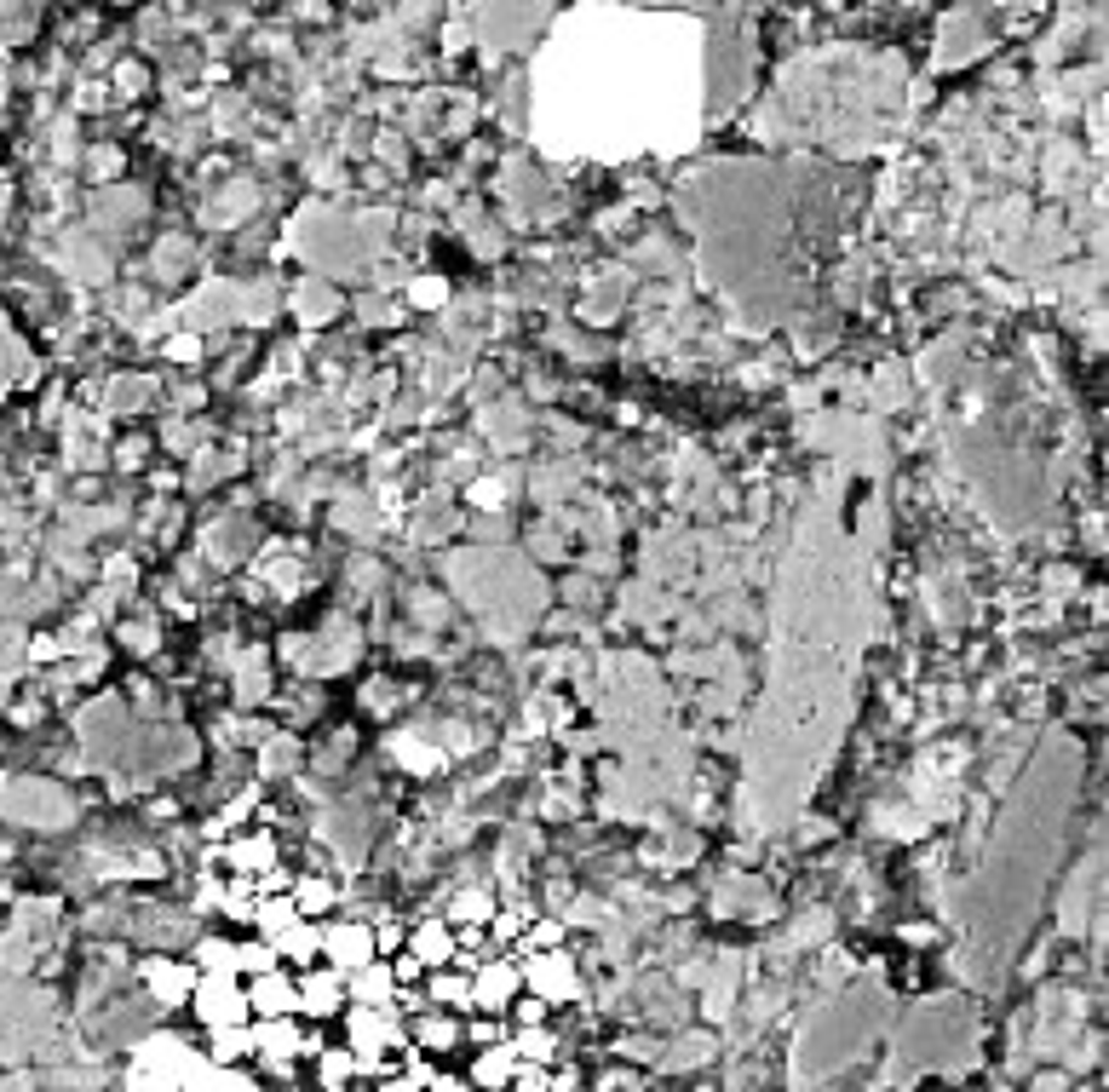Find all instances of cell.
<instances>
[{
    "instance_id": "6da1fadb",
    "label": "cell",
    "mask_w": 1109,
    "mask_h": 1092,
    "mask_svg": "<svg viewBox=\"0 0 1109 1092\" xmlns=\"http://www.w3.org/2000/svg\"><path fill=\"white\" fill-rule=\"evenodd\" d=\"M190 1001H196V1012H201V1023H207V1029H219V1023H242V1018L253 1012L248 995L236 989L231 972H201L196 989H190Z\"/></svg>"
},
{
    "instance_id": "7a4b0ae2",
    "label": "cell",
    "mask_w": 1109,
    "mask_h": 1092,
    "mask_svg": "<svg viewBox=\"0 0 1109 1092\" xmlns=\"http://www.w3.org/2000/svg\"><path fill=\"white\" fill-rule=\"evenodd\" d=\"M287 311H293L305 328H328L345 311V300H340V287L328 282V276H305V282H293V293H287Z\"/></svg>"
},
{
    "instance_id": "3957f363",
    "label": "cell",
    "mask_w": 1109,
    "mask_h": 1092,
    "mask_svg": "<svg viewBox=\"0 0 1109 1092\" xmlns=\"http://www.w3.org/2000/svg\"><path fill=\"white\" fill-rule=\"evenodd\" d=\"M231 287L236 282H207L201 293H190V300L173 311V323L184 328V334H207V328H225L231 323Z\"/></svg>"
},
{
    "instance_id": "277c9868",
    "label": "cell",
    "mask_w": 1109,
    "mask_h": 1092,
    "mask_svg": "<svg viewBox=\"0 0 1109 1092\" xmlns=\"http://www.w3.org/2000/svg\"><path fill=\"white\" fill-rule=\"evenodd\" d=\"M523 984L535 989L540 1001H575V995H581L575 960H564V954H540V960H529V967H523Z\"/></svg>"
},
{
    "instance_id": "5b68a950",
    "label": "cell",
    "mask_w": 1109,
    "mask_h": 1092,
    "mask_svg": "<svg viewBox=\"0 0 1109 1092\" xmlns=\"http://www.w3.org/2000/svg\"><path fill=\"white\" fill-rule=\"evenodd\" d=\"M276 305H282V293H276V282H270V276H253V282H236V287H231V323L265 328L270 317H276Z\"/></svg>"
},
{
    "instance_id": "8992f818",
    "label": "cell",
    "mask_w": 1109,
    "mask_h": 1092,
    "mask_svg": "<svg viewBox=\"0 0 1109 1092\" xmlns=\"http://www.w3.org/2000/svg\"><path fill=\"white\" fill-rule=\"evenodd\" d=\"M305 1035L293 1029V1018H265L259 1029H253V1053L265 1058V1064H276V1075H287V1064L300 1058Z\"/></svg>"
},
{
    "instance_id": "52a82bcc",
    "label": "cell",
    "mask_w": 1109,
    "mask_h": 1092,
    "mask_svg": "<svg viewBox=\"0 0 1109 1092\" xmlns=\"http://www.w3.org/2000/svg\"><path fill=\"white\" fill-rule=\"evenodd\" d=\"M144 984H150V995L162 1006H179V1001H190V989H196V978L201 972L196 967H184V960H144Z\"/></svg>"
},
{
    "instance_id": "ba28073f",
    "label": "cell",
    "mask_w": 1109,
    "mask_h": 1092,
    "mask_svg": "<svg viewBox=\"0 0 1109 1092\" xmlns=\"http://www.w3.org/2000/svg\"><path fill=\"white\" fill-rule=\"evenodd\" d=\"M248 1006L259 1018H293L300 1012V984H287L282 972H259V984L248 989Z\"/></svg>"
},
{
    "instance_id": "9c48e42d",
    "label": "cell",
    "mask_w": 1109,
    "mask_h": 1092,
    "mask_svg": "<svg viewBox=\"0 0 1109 1092\" xmlns=\"http://www.w3.org/2000/svg\"><path fill=\"white\" fill-rule=\"evenodd\" d=\"M323 949H328V960L340 972H357L362 960H374V931L368 926H328L323 931Z\"/></svg>"
},
{
    "instance_id": "30bf717a",
    "label": "cell",
    "mask_w": 1109,
    "mask_h": 1092,
    "mask_svg": "<svg viewBox=\"0 0 1109 1092\" xmlns=\"http://www.w3.org/2000/svg\"><path fill=\"white\" fill-rule=\"evenodd\" d=\"M345 1001V972L340 967H328V972H311L300 984V1012H311V1018H334Z\"/></svg>"
},
{
    "instance_id": "8fae6325",
    "label": "cell",
    "mask_w": 1109,
    "mask_h": 1092,
    "mask_svg": "<svg viewBox=\"0 0 1109 1092\" xmlns=\"http://www.w3.org/2000/svg\"><path fill=\"white\" fill-rule=\"evenodd\" d=\"M345 995H351V1001H362V1006H392L397 972L379 967V960H362L357 972H345Z\"/></svg>"
},
{
    "instance_id": "7c38bea8",
    "label": "cell",
    "mask_w": 1109,
    "mask_h": 1092,
    "mask_svg": "<svg viewBox=\"0 0 1109 1092\" xmlns=\"http://www.w3.org/2000/svg\"><path fill=\"white\" fill-rule=\"evenodd\" d=\"M523 989V972L518 967H506V960H489L484 972H478V984H472V1001L484 1006V1012H501L512 995Z\"/></svg>"
},
{
    "instance_id": "4fadbf2b",
    "label": "cell",
    "mask_w": 1109,
    "mask_h": 1092,
    "mask_svg": "<svg viewBox=\"0 0 1109 1092\" xmlns=\"http://www.w3.org/2000/svg\"><path fill=\"white\" fill-rule=\"evenodd\" d=\"M265 662H270V650H259V645H253L242 662H236V707H259V701H270V673H265Z\"/></svg>"
},
{
    "instance_id": "5bb4252c",
    "label": "cell",
    "mask_w": 1109,
    "mask_h": 1092,
    "mask_svg": "<svg viewBox=\"0 0 1109 1092\" xmlns=\"http://www.w3.org/2000/svg\"><path fill=\"white\" fill-rule=\"evenodd\" d=\"M242 540H248V518L207 523V535H201V558H207V564H236V558H242Z\"/></svg>"
},
{
    "instance_id": "9a60e30c",
    "label": "cell",
    "mask_w": 1109,
    "mask_h": 1092,
    "mask_svg": "<svg viewBox=\"0 0 1109 1092\" xmlns=\"http://www.w3.org/2000/svg\"><path fill=\"white\" fill-rule=\"evenodd\" d=\"M300 759H305V748L287 731H270L265 742H259V770H265V776H293Z\"/></svg>"
},
{
    "instance_id": "2e32d148",
    "label": "cell",
    "mask_w": 1109,
    "mask_h": 1092,
    "mask_svg": "<svg viewBox=\"0 0 1109 1092\" xmlns=\"http://www.w3.org/2000/svg\"><path fill=\"white\" fill-rule=\"evenodd\" d=\"M293 920H305L300 909H293V897H259V903H253V926L265 931V937H276V931H287L293 926Z\"/></svg>"
},
{
    "instance_id": "e0dca14e",
    "label": "cell",
    "mask_w": 1109,
    "mask_h": 1092,
    "mask_svg": "<svg viewBox=\"0 0 1109 1092\" xmlns=\"http://www.w3.org/2000/svg\"><path fill=\"white\" fill-rule=\"evenodd\" d=\"M270 949L287 954V960H311V954L323 949V931H317V926H305V920H293L287 931H276V937H270Z\"/></svg>"
},
{
    "instance_id": "ac0fdd59",
    "label": "cell",
    "mask_w": 1109,
    "mask_h": 1092,
    "mask_svg": "<svg viewBox=\"0 0 1109 1092\" xmlns=\"http://www.w3.org/2000/svg\"><path fill=\"white\" fill-rule=\"evenodd\" d=\"M512 1064H518V1053H512V1046H501V1040H489V1053L478 1058L472 1081H478V1087H506V1081H512Z\"/></svg>"
},
{
    "instance_id": "d6986e66",
    "label": "cell",
    "mask_w": 1109,
    "mask_h": 1092,
    "mask_svg": "<svg viewBox=\"0 0 1109 1092\" xmlns=\"http://www.w3.org/2000/svg\"><path fill=\"white\" fill-rule=\"evenodd\" d=\"M190 265H196V248H190L184 236H167L162 248H156V276H162V282H179V276H190Z\"/></svg>"
},
{
    "instance_id": "ffe728a7",
    "label": "cell",
    "mask_w": 1109,
    "mask_h": 1092,
    "mask_svg": "<svg viewBox=\"0 0 1109 1092\" xmlns=\"http://www.w3.org/2000/svg\"><path fill=\"white\" fill-rule=\"evenodd\" d=\"M392 753L409 770H420V776H437V770H443V753L426 748V742H414V736H392Z\"/></svg>"
},
{
    "instance_id": "44dd1931",
    "label": "cell",
    "mask_w": 1109,
    "mask_h": 1092,
    "mask_svg": "<svg viewBox=\"0 0 1109 1092\" xmlns=\"http://www.w3.org/2000/svg\"><path fill=\"white\" fill-rule=\"evenodd\" d=\"M225 862H231V868H242V874H265V868H276V845H270V840L231 845V851H225Z\"/></svg>"
},
{
    "instance_id": "7402d4cb",
    "label": "cell",
    "mask_w": 1109,
    "mask_h": 1092,
    "mask_svg": "<svg viewBox=\"0 0 1109 1092\" xmlns=\"http://www.w3.org/2000/svg\"><path fill=\"white\" fill-rule=\"evenodd\" d=\"M248 1053H253V1029H242V1023H219L214 1029V1058L219 1064H242Z\"/></svg>"
},
{
    "instance_id": "603a6c76",
    "label": "cell",
    "mask_w": 1109,
    "mask_h": 1092,
    "mask_svg": "<svg viewBox=\"0 0 1109 1092\" xmlns=\"http://www.w3.org/2000/svg\"><path fill=\"white\" fill-rule=\"evenodd\" d=\"M414 954H420V967H437V960H448V954H454V937H448L437 920H426V926L414 931Z\"/></svg>"
},
{
    "instance_id": "cb8c5ba5",
    "label": "cell",
    "mask_w": 1109,
    "mask_h": 1092,
    "mask_svg": "<svg viewBox=\"0 0 1109 1092\" xmlns=\"http://www.w3.org/2000/svg\"><path fill=\"white\" fill-rule=\"evenodd\" d=\"M150 397H156V380H115V386H109V409H115V414H139Z\"/></svg>"
},
{
    "instance_id": "d4e9b609",
    "label": "cell",
    "mask_w": 1109,
    "mask_h": 1092,
    "mask_svg": "<svg viewBox=\"0 0 1109 1092\" xmlns=\"http://www.w3.org/2000/svg\"><path fill=\"white\" fill-rule=\"evenodd\" d=\"M529 558H540V564H564V558H570V547H564V529H558V523H540V529H529Z\"/></svg>"
},
{
    "instance_id": "484cf974",
    "label": "cell",
    "mask_w": 1109,
    "mask_h": 1092,
    "mask_svg": "<svg viewBox=\"0 0 1109 1092\" xmlns=\"http://www.w3.org/2000/svg\"><path fill=\"white\" fill-rule=\"evenodd\" d=\"M357 1070V1058L340 1053V1046H317V1075H323V1087H345Z\"/></svg>"
},
{
    "instance_id": "4316f807",
    "label": "cell",
    "mask_w": 1109,
    "mask_h": 1092,
    "mask_svg": "<svg viewBox=\"0 0 1109 1092\" xmlns=\"http://www.w3.org/2000/svg\"><path fill=\"white\" fill-rule=\"evenodd\" d=\"M431 1001H437V1006H454V1012L478 1006V1001H472V984H465V978H454V972H437V978H431Z\"/></svg>"
},
{
    "instance_id": "83f0119b",
    "label": "cell",
    "mask_w": 1109,
    "mask_h": 1092,
    "mask_svg": "<svg viewBox=\"0 0 1109 1092\" xmlns=\"http://www.w3.org/2000/svg\"><path fill=\"white\" fill-rule=\"evenodd\" d=\"M196 967H201V972H236V943L201 937V943H196Z\"/></svg>"
},
{
    "instance_id": "f1b7e54d",
    "label": "cell",
    "mask_w": 1109,
    "mask_h": 1092,
    "mask_svg": "<svg viewBox=\"0 0 1109 1092\" xmlns=\"http://www.w3.org/2000/svg\"><path fill=\"white\" fill-rule=\"evenodd\" d=\"M328 903H334V886H328V879H300V886H293V909L300 914H323Z\"/></svg>"
},
{
    "instance_id": "f546056e",
    "label": "cell",
    "mask_w": 1109,
    "mask_h": 1092,
    "mask_svg": "<svg viewBox=\"0 0 1109 1092\" xmlns=\"http://www.w3.org/2000/svg\"><path fill=\"white\" fill-rule=\"evenodd\" d=\"M707 1058H713V1040L690 1035V1040H673V1058L662 1053V1064H667V1070H684V1064H707Z\"/></svg>"
},
{
    "instance_id": "4dcf8cb0",
    "label": "cell",
    "mask_w": 1109,
    "mask_h": 1092,
    "mask_svg": "<svg viewBox=\"0 0 1109 1092\" xmlns=\"http://www.w3.org/2000/svg\"><path fill=\"white\" fill-rule=\"evenodd\" d=\"M465 501L478 506V512H506V484L501 478H478V484L465 489Z\"/></svg>"
},
{
    "instance_id": "1f68e13d",
    "label": "cell",
    "mask_w": 1109,
    "mask_h": 1092,
    "mask_svg": "<svg viewBox=\"0 0 1109 1092\" xmlns=\"http://www.w3.org/2000/svg\"><path fill=\"white\" fill-rule=\"evenodd\" d=\"M489 914H495L489 892H460V897H454V920H460V926H484Z\"/></svg>"
},
{
    "instance_id": "d6a6232c",
    "label": "cell",
    "mask_w": 1109,
    "mask_h": 1092,
    "mask_svg": "<svg viewBox=\"0 0 1109 1092\" xmlns=\"http://www.w3.org/2000/svg\"><path fill=\"white\" fill-rule=\"evenodd\" d=\"M357 317H362V328H392V323H403V317H397V305L386 300V293H368V300H357Z\"/></svg>"
},
{
    "instance_id": "836d02e7",
    "label": "cell",
    "mask_w": 1109,
    "mask_h": 1092,
    "mask_svg": "<svg viewBox=\"0 0 1109 1092\" xmlns=\"http://www.w3.org/2000/svg\"><path fill=\"white\" fill-rule=\"evenodd\" d=\"M512 1053L529 1058V1064H546V1058H552V1035H546L540 1023H529V1029L518 1035V1046H512Z\"/></svg>"
},
{
    "instance_id": "e575fe53",
    "label": "cell",
    "mask_w": 1109,
    "mask_h": 1092,
    "mask_svg": "<svg viewBox=\"0 0 1109 1092\" xmlns=\"http://www.w3.org/2000/svg\"><path fill=\"white\" fill-rule=\"evenodd\" d=\"M236 972H253V978H259V972H276V949H270V943H242V949H236Z\"/></svg>"
},
{
    "instance_id": "d590c367",
    "label": "cell",
    "mask_w": 1109,
    "mask_h": 1092,
    "mask_svg": "<svg viewBox=\"0 0 1109 1092\" xmlns=\"http://www.w3.org/2000/svg\"><path fill=\"white\" fill-rule=\"evenodd\" d=\"M409 604H414V615H420L426 627H443V621H448V604L437 598V592H426V587H420V592H409Z\"/></svg>"
},
{
    "instance_id": "8d00e7d4",
    "label": "cell",
    "mask_w": 1109,
    "mask_h": 1092,
    "mask_svg": "<svg viewBox=\"0 0 1109 1092\" xmlns=\"http://www.w3.org/2000/svg\"><path fill=\"white\" fill-rule=\"evenodd\" d=\"M443 300H448L443 276H414V282H409V305H426V311H431V305H443Z\"/></svg>"
},
{
    "instance_id": "74e56055",
    "label": "cell",
    "mask_w": 1109,
    "mask_h": 1092,
    "mask_svg": "<svg viewBox=\"0 0 1109 1092\" xmlns=\"http://www.w3.org/2000/svg\"><path fill=\"white\" fill-rule=\"evenodd\" d=\"M167 357L179 362V368H196V362H201V334H184V328H179V334L167 340Z\"/></svg>"
},
{
    "instance_id": "f35d334b",
    "label": "cell",
    "mask_w": 1109,
    "mask_h": 1092,
    "mask_svg": "<svg viewBox=\"0 0 1109 1092\" xmlns=\"http://www.w3.org/2000/svg\"><path fill=\"white\" fill-rule=\"evenodd\" d=\"M564 598L575 609H598V575H575L570 587H564Z\"/></svg>"
},
{
    "instance_id": "ab89813d",
    "label": "cell",
    "mask_w": 1109,
    "mask_h": 1092,
    "mask_svg": "<svg viewBox=\"0 0 1109 1092\" xmlns=\"http://www.w3.org/2000/svg\"><path fill=\"white\" fill-rule=\"evenodd\" d=\"M420 1040H426V1046H454V1040H460V1023L426 1018V1023H420Z\"/></svg>"
},
{
    "instance_id": "60d3db41",
    "label": "cell",
    "mask_w": 1109,
    "mask_h": 1092,
    "mask_svg": "<svg viewBox=\"0 0 1109 1092\" xmlns=\"http://www.w3.org/2000/svg\"><path fill=\"white\" fill-rule=\"evenodd\" d=\"M115 87H121L126 98H139V92L150 87V70H144V64H121V70H115Z\"/></svg>"
},
{
    "instance_id": "b9f144b4",
    "label": "cell",
    "mask_w": 1109,
    "mask_h": 1092,
    "mask_svg": "<svg viewBox=\"0 0 1109 1092\" xmlns=\"http://www.w3.org/2000/svg\"><path fill=\"white\" fill-rule=\"evenodd\" d=\"M126 645L139 650V656H156V650H162V639H156V627H150V621H139V627H126Z\"/></svg>"
},
{
    "instance_id": "7bdbcfd3",
    "label": "cell",
    "mask_w": 1109,
    "mask_h": 1092,
    "mask_svg": "<svg viewBox=\"0 0 1109 1092\" xmlns=\"http://www.w3.org/2000/svg\"><path fill=\"white\" fill-rule=\"evenodd\" d=\"M615 570H621L615 547H598V553H587V575H615Z\"/></svg>"
},
{
    "instance_id": "ee69618b",
    "label": "cell",
    "mask_w": 1109,
    "mask_h": 1092,
    "mask_svg": "<svg viewBox=\"0 0 1109 1092\" xmlns=\"http://www.w3.org/2000/svg\"><path fill=\"white\" fill-rule=\"evenodd\" d=\"M621 1053L638 1058V1064H662V1040H650V1035H645V1040H626Z\"/></svg>"
},
{
    "instance_id": "f6af8a7d",
    "label": "cell",
    "mask_w": 1109,
    "mask_h": 1092,
    "mask_svg": "<svg viewBox=\"0 0 1109 1092\" xmlns=\"http://www.w3.org/2000/svg\"><path fill=\"white\" fill-rule=\"evenodd\" d=\"M529 943H535V949H558V943H564V926H558V920H540V926L529 931Z\"/></svg>"
},
{
    "instance_id": "bcb514c9",
    "label": "cell",
    "mask_w": 1109,
    "mask_h": 1092,
    "mask_svg": "<svg viewBox=\"0 0 1109 1092\" xmlns=\"http://www.w3.org/2000/svg\"><path fill=\"white\" fill-rule=\"evenodd\" d=\"M512 1081H518V1087H546V1070H540V1064H512Z\"/></svg>"
},
{
    "instance_id": "7dc6e473",
    "label": "cell",
    "mask_w": 1109,
    "mask_h": 1092,
    "mask_svg": "<svg viewBox=\"0 0 1109 1092\" xmlns=\"http://www.w3.org/2000/svg\"><path fill=\"white\" fill-rule=\"evenodd\" d=\"M92 173H98V179H115V173H121V156H115V150H98V156H92Z\"/></svg>"
},
{
    "instance_id": "c3c4849f",
    "label": "cell",
    "mask_w": 1109,
    "mask_h": 1092,
    "mask_svg": "<svg viewBox=\"0 0 1109 1092\" xmlns=\"http://www.w3.org/2000/svg\"><path fill=\"white\" fill-rule=\"evenodd\" d=\"M115 454H121V466H139L144 454H150V443H144V437H126V443L115 448Z\"/></svg>"
},
{
    "instance_id": "681fc988",
    "label": "cell",
    "mask_w": 1109,
    "mask_h": 1092,
    "mask_svg": "<svg viewBox=\"0 0 1109 1092\" xmlns=\"http://www.w3.org/2000/svg\"><path fill=\"white\" fill-rule=\"evenodd\" d=\"M495 920V937H518L523 931V914H489Z\"/></svg>"
},
{
    "instance_id": "f907efd6",
    "label": "cell",
    "mask_w": 1109,
    "mask_h": 1092,
    "mask_svg": "<svg viewBox=\"0 0 1109 1092\" xmlns=\"http://www.w3.org/2000/svg\"><path fill=\"white\" fill-rule=\"evenodd\" d=\"M379 156H386L392 167H403V162H409V150H403V139H379Z\"/></svg>"
},
{
    "instance_id": "816d5d0a",
    "label": "cell",
    "mask_w": 1109,
    "mask_h": 1092,
    "mask_svg": "<svg viewBox=\"0 0 1109 1092\" xmlns=\"http://www.w3.org/2000/svg\"><path fill=\"white\" fill-rule=\"evenodd\" d=\"M392 972H397V984H409V978H420V954L409 949V954H403V960H397Z\"/></svg>"
}]
</instances>
